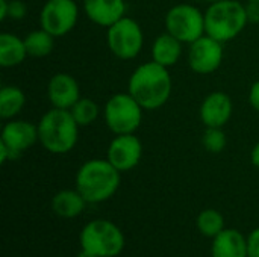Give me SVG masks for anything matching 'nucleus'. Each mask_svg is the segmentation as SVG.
Masks as SVG:
<instances>
[{"label":"nucleus","instance_id":"473e14b6","mask_svg":"<svg viewBox=\"0 0 259 257\" xmlns=\"http://www.w3.org/2000/svg\"><path fill=\"white\" fill-rule=\"evenodd\" d=\"M247 2H259V0H247Z\"/></svg>","mask_w":259,"mask_h":257},{"label":"nucleus","instance_id":"bb28decb","mask_svg":"<svg viewBox=\"0 0 259 257\" xmlns=\"http://www.w3.org/2000/svg\"><path fill=\"white\" fill-rule=\"evenodd\" d=\"M246 11L250 23H259V2H249Z\"/></svg>","mask_w":259,"mask_h":257},{"label":"nucleus","instance_id":"2f4dec72","mask_svg":"<svg viewBox=\"0 0 259 257\" xmlns=\"http://www.w3.org/2000/svg\"><path fill=\"white\" fill-rule=\"evenodd\" d=\"M205 2H209V3H214V2H220V0H205Z\"/></svg>","mask_w":259,"mask_h":257},{"label":"nucleus","instance_id":"f257e3e1","mask_svg":"<svg viewBox=\"0 0 259 257\" xmlns=\"http://www.w3.org/2000/svg\"><path fill=\"white\" fill-rule=\"evenodd\" d=\"M129 94L146 111H153L167 103L171 94V77L167 67L158 62L140 65L129 79Z\"/></svg>","mask_w":259,"mask_h":257},{"label":"nucleus","instance_id":"7c9ffc66","mask_svg":"<svg viewBox=\"0 0 259 257\" xmlns=\"http://www.w3.org/2000/svg\"><path fill=\"white\" fill-rule=\"evenodd\" d=\"M76 257H97V256H96V254H93V253H90V251H87V250H80Z\"/></svg>","mask_w":259,"mask_h":257},{"label":"nucleus","instance_id":"423d86ee","mask_svg":"<svg viewBox=\"0 0 259 257\" xmlns=\"http://www.w3.org/2000/svg\"><path fill=\"white\" fill-rule=\"evenodd\" d=\"M141 105L127 92L112 95L103 109L105 123L108 129L115 135L135 133L143 120Z\"/></svg>","mask_w":259,"mask_h":257},{"label":"nucleus","instance_id":"f03ea898","mask_svg":"<svg viewBox=\"0 0 259 257\" xmlns=\"http://www.w3.org/2000/svg\"><path fill=\"white\" fill-rule=\"evenodd\" d=\"M120 171L108 159L87 161L76 174V189L88 204H97L109 200L118 189Z\"/></svg>","mask_w":259,"mask_h":257},{"label":"nucleus","instance_id":"c756f323","mask_svg":"<svg viewBox=\"0 0 259 257\" xmlns=\"http://www.w3.org/2000/svg\"><path fill=\"white\" fill-rule=\"evenodd\" d=\"M250 161H252V164L259 168V142L253 147V150H252V155H250Z\"/></svg>","mask_w":259,"mask_h":257},{"label":"nucleus","instance_id":"5701e85b","mask_svg":"<svg viewBox=\"0 0 259 257\" xmlns=\"http://www.w3.org/2000/svg\"><path fill=\"white\" fill-rule=\"evenodd\" d=\"M76 123L79 126H90L99 117V105L91 98H79L76 105L70 109Z\"/></svg>","mask_w":259,"mask_h":257},{"label":"nucleus","instance_id":"9d476101","mask_svg":"<svg viewBox=\"0 0 259 257\" xmlns=\"http://www.w3.org/2000/svg\"><path fill=\"white\" fill-rule=\"evenodd\" d=\"M79 9L74 0H47L39 14V23L50 35H67L77 21Z\"/></svg>","mask_w":259,"mask_h":257},{"label":"nucleus","instance_id":"a211bd4d","mask_svg":"<svg viewBox=\"0 0 259 257\" xmlns=\"http://www.w3.org/2000/svg\"><path fill=\"white\" fill-rule=\"evenodd\" d=\"M182 44L168 32L159 35L152 45V61L167 68L173 67L182 55Z\"/></svg>","mask_w":259,"mask_h":257},{"label":"nucleus","instance_id":"0eeeda50","mask_svg":"<svg viewBox=\"0 0 259 257\" xmlns=\"http://www.w3.org/2000/svg\"><path fill=\"white\" fill-rule=\"evenodd\" d=\"M165 29L181 42L191 44L205 35V14L193 5H176L165 15Z\"/></svg>","mask_w":259,"mask_h":257},{"label":"nucleus","instance_id":"39448f33","mask_svg":"<svg viewBox=\"0 0 259 257\" xmlns=\"http://www.w3.org/2000/svg\"><path fill=\"white\" fill-rule=\"evenodd\" d=\"M80 250H87L97 257H117L124 250L126 239L121 229L109 220H93L79 233Z\"/></svg>","mask_w":259,"mask_h":257},{"label":"nucleus","instance_id":"9b49d317","mask_svg":"<svg viewBox=\"0 0 259 257\" xmlns=\"http://www.w3.org/2000/svg\"><path fill=\"white\" fill-rule=\"evenodd\" d=\"M223 61V42L208 36L206 33L190 44L188 64L197 74L214 73Z\"/></svg>","mask_w":259,"mask_h":257},{"label":"nucleus","instance_id":"aec40b11","mask_svg":"<svg viewBox=\"0 0 259 257\" xmlns=\"http://www.w3.org/2000/svg\"><path fill=\"white\" fill-rule=\"evenodd\" d=\"M26 103L24 92L17 86H3L0 89V117L3 120L14 118L21 112Z\"/></svg>","mask_w":259,"mask_h":257},{"label":"nucleus","instance_id":"6ab92c4d","mask_svg":"<svg viewBox=\"0 0 259 257\" xmlns=\"http://www.w3.org/2000/svg\"><path fill=\"white\" fill-rule=\"evenodd\" d=\"M27 56L24 39L17 35L3 32L0 33V65L5 68L20 65Z\"/></svg>","mask_w":259,"mask_h":257},{"label":"nucleus","instance_id":"393cba45","mask_svg":"<svg viewBox=\"0 0 259 257\" xmlns=\"http://www.w3.org/2000/svg\"><path fill=\"white\" fill-rule=\"evenodd\" d=\"M27 8L21 0H9V6H8V17L12 20H21L26 17Z\"/></svg>","mask_w":259,"mask_h":257},{"label":"nucleus","instance_id":"f8f14e48","mask_svg":"<svg viewBox=\"0 0 259 257\" xmlns=\"http://www.w3.org/2000/svg\"><path fill=\"white\" fill-rule=\"evenodd\" d=\"M143 156L141 141L134 135H117L108 147V161L120 171H129L135 168Z\"/></svg>","mask_w":259,"mask_h":257},{"label":"nucleus","instance_id":"a878e982","mask_svg":"<svg viewBox=\"0 0 259 257\" xmlns=\"http://www.w3.org/2000/svg\"><path fill=\"white\" fill-rule=\"evenodd\" d=\"M247 257H259V227L247 236Z\"/></svg>","mask_w":259,"mask_h":257},{"label":"nucleus","instance_id":"dca6fc26","mask_svg":"<svg viewBox=\"0 0 259 257\" xmlns=\"http://www.w3.org/2000/svg\"><path fill=\"white\" fill-rule=\"evenodd\" d=\"M211 257H247V236L237 229H225L212 238Z\"/></svg>","mask_w":259,"mask_h":257},{"label":"nucleus","instance_id":"7ed1b4c3","mask_svg":"<svg viewBox=\"0 0 259 257\" xmlns=\"http://www.w3.org/2000/svg\"><path fill=\"white\" fill-rule=\"evenodd\" d=\"M79 136V124L70 109L53 108L38 123V139L41 145L53 153L64 155L74 148Z\"/></svg>","mask_w":259,"mask_h":257},{"label":"nucleus","instance_id":"4be33fe9","mask_svg":"<svg viewBox=\"0 0 259 257\" xmlns=\"http://www.w3.org/2000/svg\"><path fill=\"white\" fill-rule=\"evenodd\" d=\"M197 229L205 238H215L220 232H223L225 227V218L223 215L215 209H205L197 217Z\"/></svg>","mask_w":259,"mask_h":257},{"label":"nucleus","instance_id":"f3484780","mask_svg":"<svg viewBox=\"0 0 259 257\" xmlns=\"http://www.w3.org/2000/svg\"><path fill=\"white\" fill-rule=\"evenodd\" d=\"M87 200L77 189H62L55 194L52 200V209L56 217L71 220L82 215L87 208Z\"/></svg>","mask_w":259,"mask_h":257},{"label":"nucleus","instance_id":"ddd939ff","mask_svg":"<svg viewBox=\"0 0 259 257\" xmlns=\"http://www.w3.org/2000/svg\"><path fill=\"white\" fill-rule=\"evenodd\" d=\"M47 95L53 108L71 109L80 98V91L73 76L67 73H58L49 80Z\"/></svg>","mask_w":259,"mask_h":257},{"label":"nucleus","instance_id":"b1692460","mask_svg":"<svg viewBox=\"0 0 259 257\" xmlns=\"http://www.w3.org/2000/svg\"><path fill=\"white\" fill-rule=\"evenodd\" d=\"M226 135L222 130V127H206L203 136H202V144L203 147L211 151V153H220L226 147Z\"/></svg>","mask_w":259,"mask_h":257},{"label":"nucleus","instance_id":"1a4fd4ad","mask_svg":"<svg viewBox=\"0 0 259 257\" xmlns=\"http://www.w3.org/2000/svg\"><path fill=\"white\" fill-rule=\"evenodd\" d=\"M36 141H39L38 126L23 120L6 123L0 136V162L5 164L18 159Z\"/></svg>","mask_w":259,"mask_h":257},{"label":"nucleus","instance_id":"2eb2a0df","mask_svg":"<svg viewBox=\"0 0 259 257\" xmlns=\"http://www.w3.org/2000/svg\"><path fill=\"white\" fill-rule=\"evenodd\" d=\"M83 8L93 23L105 27L121 20L126 12L124 0H83Z\"/></svg>","mask_w":259,"mask_h":257},{"label":"nucleus","instance_id":"6e6552de","mask_svg":"<svg viewBox=\"0 0 259 257\" xmlns=\"http://www.w3.org/2000/svg\"><path fill=\"white\" fill-rule=\"evenodd\" d=\"M106 41L109 50L118 59L129 61L140 55L144 36L140 24L134 18L123 17L121 20L108 27Z\"/></svg>","mask_w":259,"mask_h":257},{"label":"nucleus","instance_id":"cd10ccee","mask_svg":"<svg viewBox=\"0 0 259 257\" xmlns=\"http://www.w3.org/2000/svg\"><path fill=\"white\" fill-rule=\"evenodd\" d=\"M249 101H250L252 108L256 112H259V80L252 85V88L249 91Z\"/></svg>","mask_w":259,"mask_h":257},{"label":"nucleus","instance_id":"c85d7f7f","mask_svg":"<svg viewBox=\"0 0 259 257\" xmlns=\"http://www.w3.org/2000/svg\"><path fill=\"white\" fill-rule=\"evenodd\" d=\"M8 6H9V0H0V20L8 18Z\"/></svg>","mask_w":259,"mask_h":257},{"label":"nucleus","instance_id":"20e7f679","mask_svg":"<svg viewBox=\"0 0 259 257\" xmlns=\"http://www.w3.org/2000/svg\"><path fill=\"white\" fill-rule=\"evenodd\" d=\"M249 23L246 6L237 0H220L205 12V33L220 42L237 38Z\"/></svg>","mask_w":259,"mask_h":257},{"label":"nucleus","instance_id":"4468645a","mask_svg":"<svg viewBox=\"0 0 259 257\" xmlns=\"http://www.w3.org/2000/svg\"><path fill=\"white\" fill-rule=\"evenodd\" d=\"M232 100L226 92L206 95L200 106V120L206 127H223L232 117Z\"/></svg>","mask_w":259,"mask_h":257},{"label":"nucleus","instance_id":"412c9836","mask_svg":"<svg viewBox=\"0 0 259 257\" xmlns=\"http://www.w3.org/2000/svg\"><path fill=\"white\" fill-rule=\"evenodd\" d=\"M53 38L55 36L50 35L42 27L39 30L30 32L24 38V44H26L27 55L29 56H33V58H44V56L50 55L52 50H53V45H55Z\"/></svg>","mask_w":259,"mask_h":257}]
</instances>
